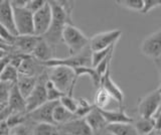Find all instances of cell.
Returning a JSON list of instances; mask_svg holds the SVG:
<instances>
[{
	"label": "cell",
	"instance_id": "obj_21",
	"mask_svg": "<svg viewBox=\"0 0 161 135\" xmlns=\"http://www.w3.org/2000/svg\"><path fill=\"white\" fill-rule=\"evenodd\" d=\"M38 81V78L35 77H29V76H24V75H18V79L16 82V86L19 90L20 94L26 98L28 95L31 93V91L36 86Z\"/></svg>",
	"mask_w": 161,
	"mask_h": 135
},
{
	"label": "cell",
	"instance_id": "obj_6",
	"mask_svg": "<svg viewBox=\"0 0 161 135\" xmlns=\"http://www.w3.org/2000/svg\"><path fill=\"white\" fill-rule=\"evenodd\" d=\"M121 36H122V31L120 29H112V31L96 33L90 38V49L92 52H97L114 47L118 42Z\"/></svg>",
	"mask_w": 161,
	"mask_h": 135
},
{
	"label": "cell",
	"instance_id": "obj_35",
	"mask_svg": "<svg viewBox=\"0 0 161 135\" xmlns=\"http://www.w3.org/2000/svg\"><path fill=\"white\" fill-rule=\"evenodd\" d=\"M13 85L14 84L0 81V104L1 105H7L10 91Z\"/></svg>",
	"mask_w": 161,
	"mask_h": 135
},
{
	"label": "cell",
	"instance_id": "obj_15",
	"mask_svg": "<svg viewBox=\"0 0 161 135\" xmlns=\"http://www.w3.org/2000/svg\"><path fill=\"white\" fill-rule=\"evenodd\" d=\"M45 67L42 63L36 61L31 56H24L21 65L18 68V74L24 76L39 78Z\"/></svg>",
	"mask_w": 161,
	"mask_h": 135
},
{
	"label": "cell",
	"instance_id": "obj_32",
	"mask_svg": "<svg viewBox=\"0 0 161 135\" xmlns=\"http://www.w3.org/2000/svg\"><path fill=\"white\" fill-rule=\"evenodd\" d=\"M115 47L116 46L102 49V51L92 52V56H91V59H92V68H96L105 58H107L111 53H113Z\"/></svg>",
	"mask_w": 161,
	"mask_h": 135
},
{
	"label": "cell",
	"instance_id": "obj_11",
	"mask_svg": "<svg viewBox=\"0 0 161 135\" xmlns=\"http://www.w3.org/2000/svg\"><path fill=\"white\" fill-rule=\"evenodd\" d=\"M42 37L34 36H17L13 42V53H20L24 56H30Z\"/></svg>",
	"mask_w": 161,
	"mask_h": 135
},
{
	"label": "cell",
	"instance_id": "obj_5",
	"mask_svg": "<svg viewBox=\"0 0 161 135\" xmlns=\"http://www.w3.org/2000/svg\"><path fill=\"white\" fill-rule=\"evenodd\" d=\"M161 105V94L158 89L140 98L137 103L138 117L152 118Z\"/></svg>",
	"mask_w": 161,
	"mask_h": 135
},
{
	"label": "cell",
	"instance_id": "obj_9",
	"mask_svg": "<svg viewBox=\"0 0 161 135\" xmlns=\"http://www.w3.org/2000/svg\"><path fill=\"white\" fill-rule=\"evenodd\" d=\"M53 21V11L50 4L47 1V4L39 9L37 12L33 13V28L34 36L42 37L47 32Z\"/></svg>",
	"mask_w": 161,
	"mask_h": 135
},
{
	"label": "cell",
	"instance_id": "obj_10",
	"mask_svg": "<svg viewBox=\"0 0 161 135\" xmlns=\"http://www.w3.org/2000/svg\"><path fill=\"white\" fill-rule=\"evenodd\" d=\"M44 82L45 80L42 77H39L36 86L34 87L31 93L25 98V108H26L27 114L32 112L33 110H35L36 108L40 107L42 105L47 102Z\"/></svg>",
	"mask_w": 161,
	"mask_h": 135
},
{
	"label": "cell",
	"instance_id": "obj_7",
	"mask_svg": "<svg viewBox=\"0 0 161 135\" xmlns=\"http://www.w3.org/2000/svg\"><path fill=\"white\" fill-rule=\"evenodd\" d=\"M14 25L17 36H31L34 34L33 14L26 8H13Z\"/></svg>",
	"mask_w": 161,
	"mask_h": 135
},
{
	"label": "cell",
	"instance_id": "obj_1",
	"mask_svg": "<svg viewBox=\"0 0 161 135\" xmlns=\"http://www.w3.org/2000/svg\"><path fill=\"white\" fill-rule=\"evenodd\" d=\"M53 11V21L47 32L42 37L50 46L55 48L62 42V33L67 24H74L72 14L73 2L69 1H48Z\"/></svg>",
	"mask_w": 161,
	"mask_h": 135
},
{
	"label": "cell",
	"instance_id": "obj_36",
	"mask_svg": "<svg viewBox=\"0 0 161 135\" xmlns=\"http://www.w3.org/2000/svg\"><path fill=\"white\" fill-rule=\"evenodd\" d=\"M113 53H111L107 58H105L103 61L98 65L97 67L94 68L96 70V72L98 73V75L101 78L104 76L105 73L107 72L108 70L111 69V61H112V59H113Z\"/></svg>",
	"mask_w": 161,
	"mask_h": 135
},
{
	"label": "cell",
	"instance_id": "obj_43",
	"mask_svg": "<svg viewBox=\"0 0 161 135\" xmlns=\"http://www.w3.org/2000/svg\"><path fill=\"white\" fill-rule=\"evenodd\" d=\"M10 114H11V110H10L7 106L3 110H1V111H0V122L6 121V119L8 118Z\"/></svg>",
	"mask_w": 161,
	"mask_h": 135
},
{
	"label": "cell",
	"instance_id": "obj_41",
	"mask_svg": "<svg viewBox=\"0 0 161 135\" xmlns=\"http://www.w3.org/2000/svg\"><path fill=\"white\" fill-rule=\"evenodd\" d=\"M152 119L155 124V130L156 131H161V105L157 111H156V113L154 114Z\"/></svg>",
	"mask_w": 161,
	"mask_h": 135
},
{
	"label": "cell",
	"instance_id": "obj_46",
	"mask_svg": "<svg viewBox=\"0 0 161 135\" xmlns=\"http://www.w3.org/2000/svg\"><path fill=\"white\" fill-rule=\"evenodd\" d=\"M155 63H156V66H157L159 72H160V79H161V59H157V61H155Z\"/></svg>",
	"mask_w": 161,
	"mask_h": 135
},
{
	"label": "cell",
	"instance_id": "obj_48",
	"mask_svg": "<svg viewBox=\"0 0 161 135\" xmlns=\"http://www.w3.org/2000/svg\"><path fill=\"white\" fill-rule=\"evenodd\" d=\"M150 135H161V132L160 131H156V130H154V131L151 133Z\"/></svg>",
	"mask_w": 161,
	"mask_h": 135
},
{
	"label": "cell",
	"instance_id": "obj_34",
	"mask_svg": "<svg viewBox=\"0 0 161 135\" xmlns=\"http://www.w3.org/2000/svg\"><path fill=\"white\" fill-rule=\"evenodd\" d=\"M26 118H27V114L25 113H11L6 119V123L10 129L12 127L17 126V125L25 123Z\"/></svg>",
	"mask_w": 161,
	"mask_h": 135
},
{
	"label": "cell",
	"instance_id": "obj_42",
	"mask_svg": "<svg viewBox=\"0 0 161 135\" xmlns=\"http://www.w3.org/2000/svg\"><path fill=\"white\" fill-rule=\"evenodd\" d=\"M9 63H10V53H7L4 58L0 59V76H1L5 67H6Z\"/></svg>",
	"mask_w": 161,
	"mask_h": 135
},
{
	"label": "cell",
	"instance_id": "obj_16",
	"mask_svg": "<svg viewBox=\"0 0 161 135\" xmlns=\"http://www.w3.org/2000/svg\"><path fill=\"white\" fill-rule=\"evenodd\" d=\"M99 111L108 124L133 123L134 121V118L129 116L123 107H118L117 109H99Z\"/></svg>",
	"mask_w": 161,
	"mask_h": 135
},
{
	"label": "cell",
	"instance_id": "obj_18",
	"mask_svg": "<svg viewBox=\"0 0 161 135\" xmlns=\"http://www.w3.org/2000/svg\"><path fill=\"white\" fill-rule=\"evenodd\" d=\"M54 51L55 48L42 37V39L39 41L37 46L35 47L34 51L30 56L34 58L36 61L44 64L50 61V59H54Z\"/></svg>",
	"mask_w": 161,
	"mask_h": 135
},
{
	"label": "cell",
	"instance_id": "obj_8",
	"mask_svg": "<svg viewBox=\"0 0 161 135\" xmlns=\"http://www.w3.org/2000/svg\"><path fill=\"white\" fill-rule=\"evenodd\" d=\"M141 53L153 61L161 58V27L146 37L140 47Z\"/></svg>",
	"mask_w": 161,
	"mask_h": 135
},
{
	"label": "cell",
	"instance_id": "obj_13",
	"mask_svg": "<svg viewBox=\"0 0 161 135\" xmlns=\"http://www.w3.org/2000/svg\"><path fill=\"white\" fill-rule=\"evenodd\" d=\"M100 87L103 88L105 91H107L114 101L118 104L119 107H123L124 105V100H125V95L124 92L121 90V88L116 84L112 78H111V71L108 70L105 73L104 76L101 78V83Z\"/></svg>",
	"mask_w": 161,
	"mask_h": 135
},
{
	"label": "cell",
	"instance_id": "obj_27",
	"mask_svg": "<svg viewBox=\"0 0 161 135\" xmlns=\"http://www.w3.org/2000/svg\"><path fill=\"white\" fill-rule=\"evenodd\" d=\"M31 135H62L58 125L50 123H38L32 128Z\"/></svg>",
	"mask_w": 161,
	"mask_h": 135
},
{
	"label": "cell",
	"instance_id": "obj_4",
	"mask_svg": "<svg viewBox=\"0 0 161 135\" xmlns=\"http://www.w3.org/2000/svg\"><path fill=\"white\" fill-rule=\"evenodd\" d=\"M91 56H92V51L90 49V47L87 48L83 51L75 56H69L68 58L64 59H57L54 58L50 61L43 64L45 68H53V67H67L70 69H75L79 67H92V59H91Z\"/></svg>",
	"mask_w": 161,
	"mask_h": 135
},
{
	"label": "cell",
	"instance_id": "obj_44",
	"mask_svg": "<svg viewBox=\"0 0 161 135\" xmlns=\"http://www.w3.org/2000/svg\"><path fill=\"white\" fill-rule=\"evenodd\" d=\"M26 1L27 0H13V1H10L12 8H24L26 5Z\"/></svg>",
	"mask_w": 161,
	"mask_h": 135
},
{
	"label": "cell",
	"instance_id": "obj_33",
	"mask_svg": "<svg viewBox=\"0 0 161 135\" xmlns=\"http://www.w3.org/2000/svg\"><path fill=\"white\" fill-rule=\"evenodd\" d=\"M58 103L62 105L64 108H65L68 111H69L73 114H75L78 107V99L74 98L73 95H64V96L59 99Z\"/></svg>",
	"mask_w": 161,
	"mask_h": 135
},
{
	"label": "cell",
	"instance_id": "obj_2",
	"mask_svg": "<svg viewBox=\"0 0 161 135\" xmlns=\"http://www.w3.org/2000/svg\"><path fill=\"white\" fill-rule=\"evenodd\" d=\"M47 69V80H49L64 95H73L78 81L74 70L62 66Z\"/></svg>",
	"mask_w": 161,
	"mask_h": 135
},
{
	"label": "cell",
	"instance_id": "obj_24",
	"mask_svg": "<svg viewBox=\"0 0 161 135\" xmlns=\"http://www.w3.org/2000/svg\"><path fill=\"white\" fill-rule=\"evenodd\" d=\"M75 118V115L73 113H70L69 111H68L65 108H64L59 103H58V105L53 109V121L55 125H58V126L67 123Z\"/></svg>",
	"mask_w": 161,
	"mask_h": 135
},
{
	"label": "cell",
	"instance_id": "obj_28",
	"mask_svg": "<svg viewBox=\"0 0 161 135\" xmlns=\"http://www.w3.org/2000/svg\"><path fill=\"white\" fill-rule=\"evenodd\" d=\"M96 107L94 104H92L88 99L85 98H79L78 99V107L75 112V118H85L87 115L92 111Z\"/></svg>",
	"mask_w": 161,
	"mask_h": 135
},
{
	"label": "cell",
	"instance_id": "obj_29",
	"mask_svg": "<svg viewBox=\"0 0 161 135\" xmlns=\"http://www.w3.org/2000/svg\"><path fill=\"white\" fill-rule=\"evenodd\" d=\"M18 71L16 68H14L10 63L7 65L3 72L0 76V81L1 82H6L10 84H16L17 79H18Z\"/></svg>",
	"mask_w": 161,
	"mask_h": 135
},
{
	"label": "cell",
	"instance_id": "obj_37",
	"mask_svg": "<svg viewBox=\"0 0 161 135\" xmlns=\"http://www.w3.org/2000/svg\"><path fill=\"white\" fill-rule=\"evenodd\" d=\"M32 129H30L26 124H20L9 129V135H31Z\"/></svg>",
	"mask_w": 161,
	"mask_h": 135
},
{
	"label": "cell",
	"instance_id": "obj_50",
	"mask_svg": "<svg viewBox=\"0 0 161 135\" xmlns=\"http://www.w3.org/2000/svg\"><path fill=\"white\" fill-rule=\"evenodd\" d=\"M0 46H7V44L3 42V39L1 38V37H0Z\"/></svg>",
	"mask_w": 161,
	"mask_h": 135
},
{
	"label": "cell",
	"instance_id": "obj_47",
	"mask_svg": "<svg viewBox=\"0 0 161 135\" xmlns=\"http://www.w3.org/2000/svg\"><path fill=\"white\" fill-rule=\"evenodd\" d=\"M7 54V53L5 52V51H3V49H0V59H2V58H4L5 56Z\"/></svg>",
	"mask_w": 161,
	"mask_h": 135
},
{
	"label": "cell",
	"instance_id": "obj_40",
	"mask_svg": "<svg viewBox=\"0 0 161 135\" xmlns=\"http://www.w3.org/2000/svg\"><path fill=\"white\" fill-rule=\"evenodd\" d=\"M160 6H161V0H144V5L140 13L147 14L152 10V9H155Z\"/></svg>",
	"mask_w": 161,
	"mask_h": 135
},
{
	"label": "cell",
	"instance_id": "obj_51",
	"mask_svg": "<svg viewBox=\"0 0 161 135\" xmlns=\"http://www.w3.org/2000/svg\"><path fill=\"white\" fill-rule=\"evenodd\" d=\"M6 106H7V105H1V104H0V111H1V110H3Z\"/></svg>",
	"mask_w": 161,
	"mask_h": 135
},
{
	"label": "cell",
	"instance_id": "obj_31",
	"mask_svg": "<svg viewBox=\"0 0 161 135\" xmlns=\"http://www.w3.org/2000/svg\"><path fill=\"white\" fill-rule=\"evenodd\" d=\"M116 3L125 9L140 13L144 5V0H119Z\"/></svg>",
	"mask_w": 161,
	"mask_h": 135
},
{
	"label": "cell",
	"instance_id": "obj_23",
	"mask_svg": "<svg viewBox=\"0 0 161 135\" xmlns=\"http://www.w3.org/2000/svg\"><path fill=\"white\" fill-rule=\"evenodd\" d=\"M105 130L112 135H138L132 123L108 124Z\"/></svg>",
	"mask_w": 161,
	"mask_h": 135
},
{
	"label": "cell",
	"instance_id": "obj_49",
	"mask_svg": "<svg viewBox=\"0 0 161 135\" xmlns=\"http://www.w3.org/2000/svg\"><path fill=\"white\" fill-rule=\"evenodd\" d=\"M98 135H112V134L109 133V132H107V131L105 130V131H103L102 133H100V134H98Z\"/></svg>",
	"mask_w": 161,
	"mask_h": 135
},
{
	"label": "cell",
	"instance_id": "obj_20",
	"mask_svg": "<svg viewBox=\"0 0 161 135\" xmlns=\"http://www.w3.org/2000/svg\"><path fill=\"white\" fill-rule=\"evenodd\" d=\"M7 107L11 110V113H26V108H25V99L20 94L19 90L16 86V84H14L7 102Z\"/></svg>",
	"mask_w": 161,
	"mask_h": 135
},
{
	"label": "cell",
	"instance_id": "obj_14",
	"mask_svg": "<svg viewBox=\"0 0 161 135\" xmlns=\"http://www.w3.org/2000/svg\"><path fill=\"white\" fill-rule=\"evenodd\" d=\"M58 101L47 102L40 107L33 110L32 112L27 114V117L35 124L38 123H50L54 124L53 121V112L54 107L57 106Z\"/></svg>",
	"mask_w": 161,
	"mask_h": 135
},
{
	"label": "cell",
	"instance_id": "obj_25",
	"mask_svg": "<svg viewBox=\"0 0 161 135\" xmlns=\"http://www.w3.org/2000/svg\"><path fill=\"white\" fill-rule=\"evenodd\" d=\"M74 72L77 79L83 76H89L91 81H92L94 87L99 88L100 87V83H101V77L98 75V73L96 72V70L92 67H79L74 69Z\"/></svg>",
	"mask_w": 161,
	"mask_h": 135
},
{
	"label": "cell",
	"instance_id": "obj_12",
	"mask_svg": "<svg viewBox=\"0 0 161 135\" xmlns=\"http://www.w3.org/2000/svg\"><path fill=\"white\" fill-rule=\"evenodd\" d=\"M58 128L62 135H94L84 118H75Z\"/></svg>",
	"mask_w": 161,
	"mask_h": 135
},
{
	"label": "cell",
	"instance_id": "obj_45",
	"mask_svg": "<svg viewBox=\"0 0 161 135\" xmlns=\"http://www.w3.org/2000/svg\"><path fill=\"white\" fill-rule=\"evenodd\" d=\"M0 135H9V127L6 121L0 122Z\"/></svg>",
	"mask_w": 161,
	"mask_h": 135
},
{
	"label": "cell",
	"instance_id": "obj_30",
	"mask_svg": "<svg viewBox=\"0 0 161 135\" xmlns=\"http://www.w3.org/2000/svg\"><path fill=\"white\" fill-rule=\"evenodd\" d=\"M44 87H45V91H47V102L59 101V99L64 95L63 92H60L59 90L47 79L45 80V82H44Z\"/></svg>",
	"mask_w": 161,
	"mask_h": 135
},
{
	"label": "cell",
	"instance_id": "obj_26",
	"mask_svg": "<svg viewBox=\"0 0 161 135\" xmlns=\"http://www.w3.org/2000/svg\"><path fill=\"white\" fill-rule=\"evenodd\" d=\"M114 101L112 97L105 91L103 88L99 87L94 97V106L97 109H108V106Z\"/></svg>",
	"mask_w": 161,
	"mask_h": 135
},
{
	"label": "cell",
	"instance_id": "obj_3",
	"mask_svg": "<svg viewBox=\"0 0 161 135\" xmlns=\"http://www.w3.org/2000/svg\"><path fill=\"white\" fill-rule=\"evenodd\" d=\"M62 42L67 46L69 56H75L89 48L90 38L74 24H67L62 33Z\"/></svg>",
	"mask_w": 161,
	"mask_h": 135
},
{
	"label": "cell",
	"instance_id": "obj_39",
	"mask_svg": "<svg viewBox=\"0 0 161 135\" xmlns=\"http://www.w3.org/2000/svg\"><path fill=\"white\" fill-rule=\"evenodd\" d=\"M0 37L3 39V42L7 44L9 47H12L13 46V42H14V39H15V36L10 32L8 29H6L4 26H2L0 24Z\"/></svg>",
	"mask_w": 161,
	"mask_h": 135
},
{
	"label": "cell",
	"instance_id": "obj_17",
	"mask_svg": "<svg viewBox=\"0 0 161 135\" xmlns=\"http://www.w3.org/2000/svg\"><path fill=\"white\" fill-rule=\"evenodd\" d=\"M0 24L8 29L13 36L17 37V32L14 25L13 8L8 0L0 1Z\"/></svg>",
	"mask_w": 161,
	"mask_h": 135
},
{
	"label": "cell",
	"instance_id": "obj_19",
	"mask_svg": "<svg viewBox=\"0 0 161 135\" xmlns=\"http://www.w3.org/2000/svg\"><path fill=\"white\" fill-rule=\"evenodd\" d=\"M84 119L86 120V122L89 125L91 130L93 131L94 135H98L105 131V129L108 125L105 118L103 117V115L101 114L99 109L97 108L93 109Z\"/></svg>",
	"mask_w": 161,
	"mask_h": 135
},
{
	"label": "cell",
	"instance_id": "obj_38",
	"mask_svg": "<svg viewBox=\"0 0 161 135\" xmlns=\"http://www.w3.org/2000/svg\"><path fill=\"white\" fill-rule=\"evenodd\" d=\"M47 1H44V0H27L25 8L33 14L35 12H37L39 9H42L47 4Z\"/></svg>",
	"mask_w": 161,
	"mask_h": 135
},
{
	"label": "cell",
	"instance_id": "obj_22",
	"mask_svg": "<svg viewBox=\"0 0 161 135\" xmlns=\"http://www.w3.org/2000/svg\"><path fill=\"white\" fill-rule=\"evenodd\" d=\"M132 124L138 135H148L155 130V124L152 118L138 117L137 119H134Z\"/></svg>",
	"mask_w": 161,
	"mask_h": 135
},
{
	"label": "cell",
	"instance_id": "obj_52",
	"mask_svg": "<svg viewBox=\"0 0 161 135\" xmlns=\"http://www.w3.org/2000/svg\"><path fill=\"white\" fill-rule=\"evenodd\" d=\"M148 135H150V134H148Z\"/></svg>",
	"mask_w": 161,
	"mask_h": 135
}]
</instances>
